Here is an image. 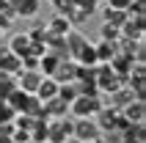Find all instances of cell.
I'll use <instances>...</instances> for the list:
<instances>
[{
  "label": "cell",
  "instance_id": "cell-18",
  "mask_svg": "<svg viewBox=\"0 0 146 143\" xmlns=\"http://www.w3.org/2000/svg\"><path fill=\"white\" fill-rule=\"evenodd\" d=\"M99 39H105V41H119V39H121V28L102 22V28H99Z\"/></svg>",
  "mask_w": 146,
  "mask_h": 143
},
{
  "label": "cell",
  "instance_id": "cell-12",
  "mask_svg": "<svg viewBox=\"0 0 146 143\" xmlns=\"http://www.w3.org/2000/svg\"><path fill=\"white\" fill-rule=\"evenodd\" d=\"M61 61H64V58H58L55 52H50V50H44V55L39 58V72H41V74H47V77H52Z\"/></svg>",
  "mask_w": 146,
  "mask_h": 143
},
{
  "label": "cell",
  "instance_id": "cell-7",
  "mask_svg": "<svg viewBox=\"0 0 146 143\" xmlns=\"http://www.w3.org/2000/svg\"><path fill=\"white\" fill-rule=\"evenodd\" d=\"M33 96H36V99H39L41 105L47 102V99H52V96H58V80H55V77H47V74H44Z\"/></svg>",
  "mask_w": 146,
  "mask_h": 143
},
{
  "label": "cell",
  "instance_id": "cell-22",
  "mask_svg": "<svg viewBox=\"0 0 146 143\" xmlns=\"http://www.w3.org/2000/svg\"><path fill=\"white\" fill-rule=\"evenodd\" d=\"M130 0H108V8H119V11H127Z\"/></svg>",
  "mask_w": 146,
  "mask_h": 143
},
{
  "label": "cell",
  "instance_id": "cell-16",
  "mask_svg": "<svg viewBox=\"0 0 146 143\" xmlns=\"http://www.w3.org/2000/svg\"><path fill=\"white\" fill-rule=\"evenodd\" d=\"M102 22L108 25H116V28H121L124 22H127V11H119V8H102Z\"/></svg>",
  "mask_w": 146,
  "mask_h": 143
},
{
  "label": "cell",
  "instance_id": "cell-9",
  "mask_svg": "<svg viewBox=\"0 0 146 143\" xmlns=\"http://www.w3.org/2000/svg\"><path fill=\"white\" fill-rule=\"evenodd\" d=\"M17 17H36L39 14V0H6Z\"/></svg>",
  "mask_w": 146,
  "mask_h": 143
},
{
  "label": "cell",
  "instance_id": "cell-17",
  "mask_svg": "<svg viewBox=\"0 0 146 143\" xmlns=\"http://www.w3.org/2000/svg\"><path fill=\"white\" fill-rule=\"evenodd\" d=\"M28 96H31V94H25L22 88H14V91L6 96V102L14 107V113H22V110H25V105H28Z\"/></svg>",
  "mask_w": 146,
  "mask_h": 143
},
{
  "label": "cell",
  "instance_id": "cell-23",
  "mask_svg": "<svg viewBox=\"0 0 146 143\" xmlns=\"http://www.w3.org/2000/svg\"><path fill=\"white\" fill-rule=\"evenodd\" d=\"M47 3H52V6H55V3H58V0H47Z\"/></svg>",
  "mask_w": 146,
  "mask_h": 143
},
{
  "label": "cell",
  "instance_id": "cell-11",
  "mask_svg": "<svg viewBox=\"0 0 146 143\" xmlns=\"http://www.w3.org/2000/svg\"><path fill=\"white\" fill-rule=\"evenodd\" d=\"M108 96H110V107H116V110H121L127 102H132V99H135V94L130 91V85H124V83L116 88L113 94H108Z\"/></svg>",
  "mask_w": 146,
  "mask_h": 143
},
{
  "label": "cell",
  "instance_id": "cell-4",
  "mask_svg": "<svg viewBox=\"0 0 146 143\" xmlns=\"http://www.w3.org/2000/svg\"><path fill=\"white\" fill-rule=\"evenodd\" d=\"M121 116L130 124H146V107H143V99H132L121 107Z\"/></svg>",
  "mask_w": 146,
  "mask_h": 143
},
{
  "label": "cell",
  "instance_id": "cell-5",
  "mask_svg": "<svg viewBox=\"0 0 146 143\" xmlns=\"http://www.w3.org/2000/svg\"><path fill=\"white\" fill-rule=\"evenodd\" d=\"M19 69H22L19 55H14L8 47H0V74H11V77H14Z\"/></svg>",
  "mask_w": 146,
  "mask_h": 143
},
{
  "label": "cell",
  "instance_id": "cell-19",
  "mask_svg": "<svg viewBox=\"0 0 146 143\" xmlns=\"http://www.w3.org/2000/svg\"><path fill=\"white\" fill-rule=\"evenodd\" d=\"M58 96L64 102H72L74 96H77V85L74 83H58Z\"/></svg>",
  "mask_w": 146,
  "mask_h": 143
},
{
  "label": "cell",
  "instance_id": "cell-20",
  "mask_svg": "<svg viewBox=\"0 0 146 143\" xmlns=\"http://www.w3.org/2000/svg\"><path fill=\"white\" fill-rule=\"evenodd\" d=\"M14 107L6 102V99H0V124H8V121H14Z\"/></svg>",
  "mask_w": 146,
  "mask_h": 143
},
{
  "label": "cell",
  "instance_id": "cell-14",
  "mask_svg": "<svg viewBox=\"0 0 146 143\" xmlns=\"http://www.w3.org/2000/svg\"><path fill=\"white\" fill-rule=\"evenodd\" d=\"M44 30L52 33V36H66V33L72 30V22H69V19H64L61 14H55L47 25H44Z\"/></svg>",
  "mask_w": 146,
  "mask_h": 143
},
{
  "label": "cell",
  "instance_id": "cell-15",
  "mask_svg": "<svg viewBox=\"0 0 146 143\" xmlns=\"http://www.w3.org/2000/svg\"><path fill=\"white\" fill-rule=\"evenodd\" d=\"M121 143H146L143 124H130V127L121 132Z\"/></svg>",
  "mask_w": 146,
  "mask_h": 143
},
{
  "label": "cell",
  "instance_id": "cell-1",
  "mask_svg": "<svg viewBox=\"0 0 146 143\" xmlns=\"http://www.w3.org/2000/svg\"><path fill=\"white\" fill-rule=\"evenodd\" d=\"M102 107V94H77L69 102V113L74 119H94Z\"/></svg>",
  "mask_w": 146,
  "mask_h": 143
},
{
  "label": "cell",
  "instance_id": "cell-8",
  "mask_svg": "<svg viewBox=\"0 0 146 143\" xmlns=\"http://www.w3.org/2000/svg\"><path fill=\"white\" fill-rule=\"evenodd\" d=\"M44 116L47 119H64V116H69V102H64L61 96L47 99L44 102Z\"/></svg>",
  "mask_w": 146,
  "mask_h": 143
},
{
  "label": "cell",
  "instance_id": "cell-21",
  "mask_svg": "<svg viewBox=\"0 0 146 143\" xmlns=\"http://www.w3.org/2000/svg\"><path fill=\"white\" fill-rule=\"evenodd\" d=\"M97 3H99V0H74L77 8H86V11H91V14L97 11Z\"/></svg>",
  "mask_w": 146,
  "mask_h": 143
},
{
  "label": "cell",
  "instance_id": "cell-13",
  "mask_svg": "<svg viewBox=\"0 0 146 143\" xmlns=\"http://www.w3.org/2000/svg\"><path fill=\"white\" fill-rule=\"evenodd\" d=\"M94 50H97V61L99 64H110V58L119 52V50H116V41H105V39H99L97 44H94Z\"/></svg>",
  "mask_w": 146,
  "mask_h": 143
},
{
  "label": "cell",
  "instance_id": "cell-10",
  "mask_svg": "<svg viewBox=\"0 0 146 143\" xmlns=\"http://www.w3.org/2000/svg\"><path fill=\"white\" fill-rule=\"evenodd\" d=\"M6 47L11 50L14 55H19V58H22L25 52H28V50L33 47V39L28 36V33H14V36H11V41H8Z\"/></svg>",
  "mask_w": 146,
  "mask_h": 143
},
{
  "label": "cell",
  "instance_id": "cell-2",
  "mask_svg": "<svg viewBox=\"0 0 146 143\" xmlns=\"http://www.w3.org/2000/svg\"><path fill=\"white\" fill-rule=\"evenodd\" d=\"M99 132H102V129L97 127L94 119H74L72 121V135L77 138V140H97Z\"/></svg>",
  "mask_w": 146,
  "mask_h": 143
},
{
  "label": "cell",
  "instance_id": "cell-3",
  "mask_svg": "<svg viewBox=\"0 0 146 143\" xmlns=\"http://www.w3.org/2000/svg\"><path fill=\"white\" fill-rule=\"evenodd\" d=\"M41 74L39 69H19L14 74V80H17V88H22L25 94H36V88H39V83H41Z\"/></svg>",
  "mask_w": 146,
  "mask_h": 143
},
{
  "label": "cell",
  "instance_id": "cell-6",
  "mask_svg": "<svg viewBox=\"0 0 146 143\" xmlns=\"http://www.w3.org/2000/svg\"><path fill=\"white\" fill-rule=\"evenodd\" d=\"M77 69H80V64H77V61H61V64H58V69H55V74H52V77L58 80V83H74V80H77Z\"/></svg>",
  "mask_w": 146,
  "mask_h": 143
},
{
  "label": "cell",
  "instance_id": "cell-24",
  "mask_svg": "<svg viewBox=\"0 0 146 143\" xmlns=\"http://www.w3.org/2000/svg\"><path fill=\"white\" fill-rule=\"evenodd\" d=\"M80 143H94V140H80Z\"/></svg>",
  "mask_w": 146,
  "mask_h": 143
}]
</instances>
